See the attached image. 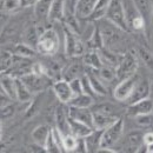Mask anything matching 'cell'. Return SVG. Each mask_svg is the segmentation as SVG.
I'll use <instances>...</instances> for the list:
<instances>
[{
	"label": "cell",
	"instance_id": "6da1fadb",
	"mask_svg": "<svg viewBox=\"0 0 153 153\" xmlns=\"http://www.w3.org/2000/svg\"><path fill=\"white\" fill-rule=\"evenodd\" d=\"M105 18L110 20L111 22H113L115 26H118L124 32L131 31L123 0H111L110 1V6H108Z\"/></svg>",
	"mask_w": 153,
	"mask_h": 153
},
{
	"label": "cell",
	"instance_id": "44dd1931",
	"mask_svg": "<svg viewBox=\"0 0 153 153\" xmlns=\"http://www.w3.org/2000/svg\"><path fill=\"white\" fill-rule=\"evenodd\" d=\"M16 92L17 100L20 102H28L32 100V92L26 86V84L21 80L20 76H16Z\"/></svg>",
	"mask_w": 153,
	"mask_h": 153
},
{
	"label": "cell",
	"instance_id": "7a4b0ae2",
	"mask_svg": "<svg viewBox=\"0 0 153 153\" xmlns=\"http://www.w3.org/2000/svg\"><path fill=\"white\" fill-rule=\"evenodd\" d=\"M59 46H60V38L58 33L53 28H46L39 38L36 50L40 54L53 56L58 52Z\"/></svg>",
	"mask_w": 153,
	"mask_h": 153
},
{
	"label": "cell",
	"instance_id": "5bb4252c",
	"mask_svg": "<svg viewBox=\"0 0 153 153\" xmlns=\"http://www.w3.org/2000/svg\"><path fill=\"white\" fill-rule=\"evenodd\" d=\"M68 108L64 107V104L60 105L57 108L54 113V119H56V126L59 128V131L64 134L71 133L70 131V124H68Z\"/></svg>",
	"mask_w": 153,
	"mask_h": 153
},
{
	"label": "cell",
	"instance_id": "2e32d148",
	"mask_svg": "<svg viewBox=\"0 0 153 153\" xmlns=\"http://www.w3.org/2000/svg\"><path fill=\"white\" fill-rule=\"evenodd\" d=\"M68 124H70V131L76 138H86L94 128L87 124H84L79 120H76L71 117H68Z\"/></svg>",
	"mask_w": 153,
	"mask_h": 153
},
{
	"label": "cell",
	"instance_id": "e575fe53",
	"mask_svg": "<svg viewBox=\"0 0 153 153\" xmlns=\"http://www.w3.org/2000/svg\"><path fill=\"white\" fill-rule=\"evenodd\" d=\"M98 72L99 76L106 81H112L117 78V70L110 66H102L100 70H98Z\"/></svg>",
	"mask_w": 153,
	"mask_h": 153
},
{
	"label": "cell",
	"instance_id": "7c38bea8",
	"mask_svg": "<svg viewBox=\"0 0 153 153\" xmlns=\"http://www.w3.org/2000/svg\"><path fill=\"white\" fill-rule=\"evenodd\" d=\"M99 0H76L74 6V14L78 19H88L94 11Z\"/></svg>",
	"mask_w": 153,
	"mask_h": 153
},
{
	"label": "cell",
	"instance_id": "4316f807",
	"mask_svg": "<svg viewBox=\"0 0 153 153\" xmlns=\"http://www.w3.org/2000/svg\"><path fill=\"white\" fill-rule=\"evenodd\" d=\"M98 52H99V56L101 58V61H102L104 66H110V67H113L117 70L120 59L117 57L114 53H112V52H110L105 48H101Z\"/></svg>",
	"mask_w": 153,
	"mask_h": 153
},
{
	"label": "cell",
	"instance_id": "52a82bcc",
	"mask_svg": "<svg viewBox=\"0 0 153 153\" xmlns=\"http://www.w3.org/2000/svg\"><path fill=\"white\" fill-rule=\"evenodd\" d=\"M98 21H100V24L98 26H99L100 32L102 34L105 45H112V44H114L115 41H118L120 39L119 33L123 30H120L118 26H115L113 22H111L110 20H107L106 18H102V19L98 20Z\"/></svg>",
	"mask_w": 153,
	"mask_h": 153
},
{
	"label": "cell",
	"instance_id": "b9f144b4",
	"mask_svg": "<svg viewBox=\"0 0 153 153\" xmlns=\"http://www.w3.org/2000/svg\"><path fill=\"white\" fill-rule=\"evenodd\" d=\"M16 113V106L13 105V102L0 107V115H1V120H6L10 119L11 117H13V114Z\"/></svg>",
	"mask_w": 153,
	"mask_h": 153
},
{
	"label": "cell",
	"instance_id": "4dcf8cb0",
	"mask_svg": "<svg viewBox=\"0 0 153 153\" xmlns=\"http://www.w3.org/2000/svg\"><path fill=\"white\" fill-rule=\"evenodd\" d=\"M144 134L141 131H132L127 135V144L134 151H138V149L141 147L144 144Z\"/></svg>",
	"mask_w": 153,
	"mask_h": 153
},
{
	"label": "cell",
	"instance_id": "d590c367",
	"mask_svg": "<svg viewBox=\"0 0 153 153\" xmlns=\"http://www.w3.org/2000/svg\"><path fill=\"white\" fill-rule=\"evenodd\" d=\"M78 143V138L72 133L65 134L64 135V149L65 152H74Z\"/></svg>",
	"mask_w": 153,
	"mask_h": 153
},
{
	"label": "cell",
	"instance_id": "ab89813d",
	"mask_svg": "<svg viewBox=\"0 0 153 153\" xmlns=\"http://www.w3.org/2000/svg\"><path fill=\"white\" fill-rule=\"evenodd\" d=\"M135 123L144 128L151 127L153 126V115L152 113H147V114H140L135 117Z\"/></svg>",
	"mask_w": 153,
	"mask_h": 153
},
{
	"label": "cell",
	"instance_id": "f6af8a7d",
	"mask_svg": "<svg viewBox=\"0 0 153 153\" xmlns=\"http://www.w3.org/2000/svg\"><path fill=\"white\" fill-rule=\"evenodd\" d=\"M12 101H13V99L8 96L6 92H4V91L1 90V92H0V107H4V106H6V105L11 104Z\"/></svg>",
	"mask_w": 153,
	"mask_h": 153
},
{
	"label": "cell",
	"instance_id": "7402d4cb",
	"mask_svg": "<svg viewBox=\"0 0 153 153\" xmlns=\"http://www.w3.org/2000/svg\"><path fill=\"white\" fill-rule=\"evenodd\" d=\"M1 90L6 92L8 96L11 97L13 100L17 99V92H16V76L12 74H2L1 76Z\"/></svg>",
	"mask_w": 153,
	"mask_h": 153
},
{
	"label": "cell",
	"instance_id": "60d3db41",
	"mask_svg": "<svg viewBox=\"0 0 153 153\" xmlns=\"http://www.w3.org/2000/svg\"><path fill=\"white\" fill-rule=\"evenodd\" d=\"M45 151L48 153L61 152L60 147L58 146V144L56 143V140H54V138H53V135H52V131H51V134H50V137H48V139H47V141H46V144H45Z\"/></svg>",
	"mask_w": 153,
	"mask_h": 153
},
{
	"label": "cell",
	"instance_id": "9c48e42d",
	"mask_svg": "<svg viewBox=\"0 0 153 153\" xmlns=\"http://www.w3.org/2000/svg\"><path fill=\"white\" fill-rule=\"evenodd\" d=\"M151 93V85H150V80L149 79H140L138 81V84L135 85L132 94L130 96V98L126 100V102L128 105L134 104L137 101H140L143 99H146L150 97Z\"/></svg>",
	"mask_w": 153,
	"mask_h": 153
},
{
	"label": "cell",
	"instance_id": "f546056e",
	"mask_svg": "<svg viewBox=\"0 0 153 153\" xmlns=\"http://www.w3.org/2000/svg\"><path fill=\"white\" fill-rule=\"evenodd\" d=\"M82 64L84 62H80V61H74L73 64H71L65 71L64 79L71 81L76 78H81L80 74L82 73Z\"/></svg>",
	"mask_w": 153,
	"mask_h": 153
},
{
	"label": "cell",
	"instance_id": "9a60e30c",
	"mask_svg": "<svg viewBox=\"0 0 153 153\" xmlns=\"http://www.w3.org/2000/svg\"><path fill=\"white\" fill-rule=\"evenodd\" d=\"M118 120V117L100 111H93V128L105 130Z\"/></svg>",
	"mask_w": 153,
	"mask_h": 153
},
{
	"label": "cell",
	"instance_id": "bcb514c9",
	"mask_svg": "<svg viewBox=\"0 0 153 153\" xmlns=\"http://www.w3.org/2000/svg\"><path fill=\"white\" fill-rule=\"evenodd\" d=\"M153 143V132H147L144 134V144L150 145Z\"/></svg>",
	"mask_w": 153,
	"mask_h": 153
},
{
	"label": "cell",
	"instance_id": "5b68a950",
	"mask_svg": "<svg viewBox=\"0 0 153 153\" xmlns=\"http://www.w3.org/2000/svg\"><path fill=\"white\" fill-rule=\"evenodd\" d=\"M137 68H138L137 58L131 52H127L121 57L119 61V65L117 67V78L119 80H123L125 78L133 76L137 72Z\"/></svg>",
	"mask_w": 153,
	"mask_h": 153
},
{
	"label": "cell",
	"instance_id": "3957f363",
	"mask_svg": "<svg viewBox=\"0 0 153 153\" xmlns=\"http://www.w3.org/2000/svg\"><path fill=\"white\" fill-rule=\"evenodd\" d=\"M76 34L68 26H64V39H65V54L67 58L80 57L85 54V45L78 39Z\"/></svg>",
	"mask_w": 153,
	"mask_h": 153
},
{
	"label": "cell",
	"instance_id": "83f0119b",
	"mask_svg": "<svg viewBox=\"0 0 153 153\" xmlns=\"http://www.w3.org/2000/svg\"><path fill=\"white\" fill-rule=\"evenodd\" d=\"M94 101V98L87 93H81L79 96L73 97V99L68 102L70 106H76V107H92Z\"/></svg>",
	"mask_w": 153,
	"mask_h": 153
},
{
	"label": "cell",
	"instance_id": "ac0fdd59",
	"mask_svg": "<svg viewBox=\"0 0 153 153\" xmlns=\"http://www.w3.org/2000/svg\"><path fill=\"white\" fill-rule=\"evenodd\" d=\"M104 130H97L94 128L91 133L85 138L86 146H87V152H99L101 149V137H102Z\"/></svg>",
	"mask_w": 153,
	"mask_h": 153
},
{
	"label": "cell",
	"instance_id": "d6a6232c",
	"mask_svg": "<svg viewBox=\"0 0 153 153\" xmlns=\"http://www.w3.org/2000/svg\"><path fill=\"white\" fill-rule=\"evenodd\" d=\"M40 36H41V32L38 31L37 26H31V27H28V28L25 31L24 40H25L26 44L37 47V44H38Z\"/></svg>",
	"mask_w": 153,
	"mask_h": 153
},
{
	"label": "cell",
	"instance_id": "8d00e7d4",
	"mask_svg": "<svg viewBox=\"0 0 153 153\" xmlns=\"http://www.w3.org/2000/svg\"><path fill=\"white\" fill-rule=\"evenodd\" d=\"M13 58H14V54L10 53L8 51H1V72L2 73L13 66Z\"/></svg>",
	"mask_w": 153,
	"mask_h": 153
},
{
	"label": "cell",
	"instance_id": "8992f818",
	"mask_svg": "<svg viewBox=\"0 0 153 153\" xmlns=\"http://www.w3.org/2000/svg\"><path fill=\"white\" fill-rule=\"evenodd\" d=\"M139 76H137V73L133 76H128V78H125L123 80H120V82L117 85L114 90V98L118 101H126L130 96L132 94L135 85L138 84L139 81Z\"/></svg>",
	"mask_w": 153,
	"mask_h": 153
},
{
	"label": "cell",
	"instance_id": "f1b7e54d",
	"mask_svg": "<svg viewBox=\"0 0 153 153\" xmlns=\"http://www.w3.org/2000/svg\"><path fill=\"white\" fill-rule=\"evenodd\" d=\"M110 1H111V0H99V1L97 2L96 7H94L93 13L91 14V17H90L88 19L100 20V19H102V18H105L106 12H107L108 6H110Z\"/></svg>",
	"mask_w": 153,
	"mask_h": 153
},
{
	"label": "cell",
	"instance_id": "30bf717a",
	"mask_svg": "<svg viewBox=\"0 0 153 153\" xmlns=\"http://www.w3.org/2000/svg\"><path fill=\"white\" fill-rule=\"evenodd\" d=\"M45 76H46L36 74V73H33V72L31 71V72H28V73L22 74L20 78H21V80L26 84V86L31 90V92L34 93V92H41V91L46 87L47 82H46V78H45Z\"/></svg>",
	"mask_w": 153,
	"mask_h": 153
},
{
	"label": "cell",
	"instance_id": "f35d334b",
	"mask_svg": "<svg viewBox=\"0 0 153 153\" xmlns=\"http://www.w3.org/2000/svg\"><path fill=\"white\" fill-rule=\"evenodd\" d=\"M2 11H6L8 13L16 12L22 7L21 0H2Z\"/></svg>",
	"mask_w": 153,
	"mask_h": 153
},
{
	"label": "cell",
	"instance_id": "ffe728a7",
	"mask_svg": "<svg viewBox=\"0 0 153 153\" xmlns=\"http://www.w3.org/2000/svg\"><path fill=\"white\" fill-rule=\"evenodd\" d=\"M81 61L84 62V65H86L87 67H90L94 71L100 70L104 66V64L101 61V58L99 56V52L96 50H91L90 52L85 53L81 58Z\"/></svg>",
	"mask_w": 153,
	"mask_h": 153
},
{
	"label": "cell",
	"instance_id": "277c9868",
	"mask_svg": "<svg viewBox=\"0 0 153 153\" xmlns=\"http://www.w3.org/2000/svg\"><path fill=\"white\" fill-rule=\"evenodd\" d=\"M124 131V120L121 118H118L114 124H112L110 127L105 128L101 137V149L102 147H112L118 143Z\"/></svg>",
	"mask_w": 153,
	"mask_h": 153
},
{
	"label": "cell",
	"instance_id": "603a6c76",
	"mask_svg": "<svg viewBox=\"0 0 153 153\" xmlns=\"http://www.w3.org/2000/svg\"><path fill=\"white\" fill-rule=\"evenodd\" d=\"M87 46L90 47V50H96V51L104 48V46H105L102 34H101L100 28H99L98 25L94 26V30H93L92 34L90 36V38L87 39Z\"/></svg>",
	"mask_w": 153,
	"mask_h": 153
},
{
	"label": "cell",
	"instance_id": "74e56055",
	"mask_svg": "<svg viewBox=\"0 0 153 153\" xmlns=\"http://www.w3.org/2000/svg\"><path fill=\"white\" fill-rule=\"evenodd\" d=\"M92 111H100L104 113L115 115V112L118 111V108L111 102H104V104H97L94 106H92Z\"/></svg>",
	"mask_w": 153,
	"mask_h": 153
},
{
	"label": "cell",
	"instance_id": "836d02e7",
	"mask_svg": "<svg viewBox=\"0 0 153 153\" xmlns=\"http://www.w3.org/2000/svg\"><path fill=\"white\" fill-rule=\"evenodd\" d=\"M138 56L143 60V62L153 71V54L145 47H138Z\"/></svg>",
	"mask_w": 153,
	"mask_h": 153
},
{
	"label": "cell",
	"instance_id": "ba28073f",
	"mask_svg": "<svg viewBox=\"0 0 153 153\" xmlns=\"http://www.w3.org/2000/svg\"><path fill=\"white\" fill-rule=\"evenodd\" d=\"M53 92L61 104H68L74 97L70 81L64 78L53 84Z\"/></svg>",
	"mask_w": 153,
	"mask_h": 153
},
{
	"label": "cell",
	"instance_id": "7bdbcfd3",
	"mask_svg": "<svg viewBox=\"0 0 153 153\" xmlns=\"http://www.w3.org/2000/svg\"><path fill=\"white\" fill-rule=\"evenodd\" d=\"M71 84V87L73 90V93H74V97L79 96L81 93H84V90H82V82H81V78H76L73 80L70 81Z\"/></svg>",
	"mask_w": 153,
	"mask_h": 153
},
{
	"label": "cell",
	"instance_id": "7dc6e473",
	"mask_svg": "<svg viewBox=\"0 0 153 153\" xmlns=\"http://www.w3.org/2000/svg\"><path fill=\"white\" fill-rule=\"evenodd\" d=\"M37 1L38 0H21V5L22 7H31V6H34Z\"/></svg>",
	"mask_w": 153,
	"mask_h": 153
},
{
	"label": "cell",
	"instance_id": "cb8c5ba5",
	"mask_svg": "<svg viewBox=\"0 0 153 153\" xmlns=\"http://www.w3.org/2000/svg\"><path fill=\"white\" fill-rule=\"evenodd\" d=\"M135 7L140 12V14L145 18L146 22L149 24L152 19V1L151 0H133Z\"/></svg>",
	"mask_w": 153,
	"mask_h": 153
},
{
	"label": "cell",
	"instance_id": "1f68e13d",
	"mask_svg": "<svg viewBox=\"0 0 153 153\" xmlns=\"http://www.w3.org/2000/svg\"><path fill=\"white\" fill-rule=\"evenodd\" d=\"M37 50H34L31 45L24 42V44H17L13 48V54L19 56L22 58H32L36 54Z\"/></svg>",
	"mask_w": 153,
	"mask_h": 153
},
{
	"label": "cell",
	"instance_id": "d6986e66",
	"mask_svg": "<svg viewBox=\"0 0 153 153\" xmlns=\"http://www.w3.org/2000/svg\"><path fill=\"white\" fill-rule=\"evenodd\" d=\"M51 131H52V128L46 124H41V125L37 126L32 132L33 141L36 144L40 145V146L45 147V144H46V141H47V139H48V137L51 134Z\"/></svg>",
	"mask_w": 153,
	"mask_h": 153
},
{
	"label": "cell",
	"instance_id": "4fadbf2b",
	"mask_svg": "<svg viewBox=\"0 0 153 153\" xmlns=\"http://www.w3.org/2000/svg\"><path fill=\"white\" fill-rule=\"evenodd\" d=\"M152 111H153V100L150 99V98H146V99H143V100L137 101L134 104H131L127 107V114L132 115V117L152 113Z\"/></svg>",
	"mask_w": 153,
	"mask_h": 153
},
{
	"label": "cell",
	"instance_id": "484cf974",
	"mask_svg": "<svg viewBox=\"0 0 153 153\" xmlns=\"http://www.w3.org/2000/svg\"><path fill=\"white\" fill-rule=\"evenodd\" d=\"M86 76L88 78L91 86L97 96H106L107 94V90H106L105 85L102 84V79H100V76H96L94 73H86Z\"/></svg>",
	"mask_w": 153,
	"mask_h": 153
},
{
	"label": "cell",
	"instance_id": "ee69618b",
	"mask_svg": "<svg viewBox=\"0 0 153 153\" xmlns=\"http://www.w3.org/2000/svg\"><path fill=\"white\" fill-rule=\"evenodd\" d=\"M74 152H76V153L87 152V146H86L85 138H78V143H76V146Z\"/></svg>",
	"mask_w": 153,
	"mask_h": 153
},
{
	"label": "cell",
	"instance_id": "c3c4849f",
	"mask_svg": "<svg viewBox=\"0 0 153 153\" xmlns=\"http://www.w3.org/2000/svg\"><path fill=\"white\" fill-rule=\"evenodd\" d=\"M146 152L147 153H153V143L150 145H146Z\"/></svg>",
	"mask_w": 153,
	"mask_h": 153
},
{
	"label": "cell",
	"instance_id": "681fc988",
	"mask_svg": "<svg viewBox=\"0 0 153 153\" xmlns=\"http://www.w3.org/2000/svg\"><path fill=\"white\" fill-rule=\"evenodd\" d=\"M152 1V20H153V0H151Z\"/></svg>",
	"mask_w": 153,
	"mask_h": 153
},
{
	"label": "cell",
	"instance_id": "e0dca14e",
	"mask_svg": "<svg viewBox=\"0 0 153 153\" xmlns=\"http://www.w3.org/2000/svg\"><path fill=\"white\" fill-rule=\"evenodd\" d=\"M67 0H53L50 13H48V21H62L65 18V7H66Z\"/></svg>",
	"mask_w": 153,
	"mask_h": 153
},
{
	"label": "cell",
	"instance_id": "8fae6325",
	"mask_svg": "<svg viewBox=\"0 0 153 153\" xmlns=\"http://www.w3.org/2000/svg\"><path fill=\"white\" fill-rule=\"evenodd\" d=\"M68 115L76 120H79L93 127V111L91 107L68 106Z\"/></svg>",
	"mask_w": 153,
	"mask_h": 153
},
{
	"label": "cell",
	"instance_id": "d4e9b609",
	"mask_svg": "<svg viewBox=\"0 0 153 153\" xmlns=\"http://www.w3.org/2000/svg\"><path fill=\"white\" fill-rule=\"evenodd\" d=\"M52 2H53V0H38L36 2V5L33 6L34 14L38 17L39 19L48 18V13H50Z\"/></svg>",
	"mask_w": 153,
	"mask_h": 153
}]
</instances>
